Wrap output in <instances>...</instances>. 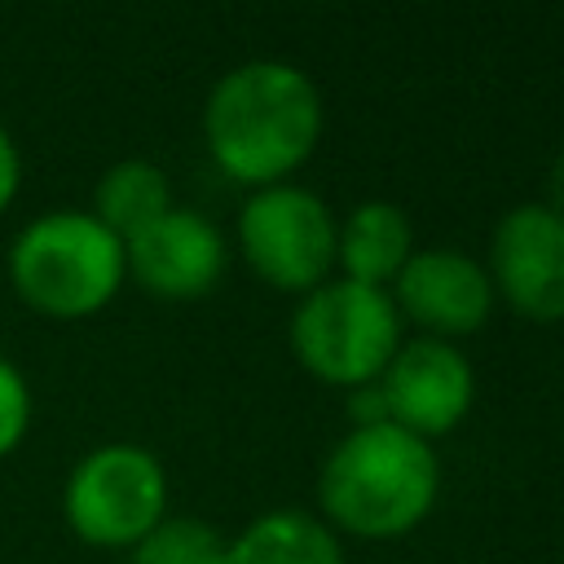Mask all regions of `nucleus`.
Here are the masks:
<instances>
[{"label": "nucleus", "instance_id": "1", "mask_svg": "<svg viewBox=\"0 0 564 564\" xmlns=\"http://www.w3.org/2000/svg\"><path fill=\"white\" fill-rule=\"evenodd\" d=\"M203 137L229 181L251 189L282 185L317 150L322 93L291 62H242L207 93Z\"/></svg>", "mask_w": 564, "mask_h": 564}, {"label": "nucleus", "instance_id": "9", "mask_svg": "<svg viewBox=\"0 0 564 564\" xmlns=\"http://www.w3.org/2000/svg\"><path fill=\"white\" fill-rule=\"evenodd\" d=\"M392 304L410 322H419L432 339H463L489 322L494 282L489 269L449 247H423L405 260L392 282Z\"/></svg>", "mask_w": 564, "mask_h": 564}, {"label": "nucleus", "instance_id": "4", "mask_svg": "<svg viewBox=\"0 0 564 564\" xmlns=\"http://www.w3.org/2000/svg\"><path fill=\"white\" fill-rule=\"evenodd\" d=\"M401 348V313L388 291L348 278H326L291 313V352L300 366L335 388L379 383Z\"/></svg>", "mask_w": 564, "mask_h": 564}, {"label": "nucleus", "instance_id": "11", "mask_svg": "<svg viewBox=\"0 0 564 564\" xmlns=\"http://www.w3.org/2000/svg\"><path fill=\"white\" fill-rule=\"evenodd\" d=\"M410 256H414L410 216L388 198H366L344 216V225H335V264H344L348 282L388 291V282H397Z\"/></svg>", "mask_w": 564, "mask_h": 564}, {"label": "nucleus", "instance_id": "16", "mask_svg": "<svg viewBox=\"0 0 564 564\" xmlns=\"http://www.w3.org/2000/svg\"><path fill=\"white\" fill-rule=\"evenodd\" d=\"M18 185H22V159H18L13 137H9V132H4V123H0V212L13 203Z\"/></svg>", "mask_w": 564, "mask_h": 564}, {"label": "nucleus", "instance_id": "3", "mask_svg": "<svg viewBox=\"0 0 564 564\" xmlns=\"http://www.w3.org/2000/svg\"><path fill=\"white\" fill-rule=\"evenodd\" d=\"M123 242L79 207L35 216L9 247V282L44 317L75 322L106 308L123 282Z\"/></svg>", "mask_w": 564, "mask_h": 564}, {"label": "nucleus", "instance_id": "6", "mask_svg": "<svg viewBox=\"0 0 564 564\" xmlns=\"http://www.w3.org/2000/svg\"><path fill=\"white\" fill-rule=\"evenodd\" d=\"M238 247L260 282L308 295L335 264V216L304 185H264L238 212Z\"/></svg>", "mask_w": 564, "mask_h": 564}, {"label": "nucleus", "instance_id": "14", "mask_svg": "<svg viewBox=\"0 0 564 564\" xmlns=\"http://www.w3.org/2000/svg\"><path fill=\"white\" fill-rule=\"evenodd\" d=\"M132 564H225V538L194 516H163L137 546Z\"/></svg>", "mask_w": 564, "mask_h": 564}, {"label": "nucleus", "instance_id": "5", "mask_svg": "<svg viewBox=\"0 0 564 564\" xmlns=\"http://www.w3.org/2000/svg\"><path fill=\"white\" fill-rule=\"evenodd\" d=\"M167 507V476L163 463L128 441L88 449L75 471L66 476L62 511L75 538L88 546H137Z\"/></svg>", "mask_w": 564, "mask_h": 564}, {"label": "nucleus", "instance_id": "15", "mask_svg": "<svg viewBox=\"0 0 564 564\" xmlns=\"http://www.w3.org/2000/svg\"><path fill=\"white\" fill-rule=\"evenodd\" d=\"M31 423V388L13 361L0 357V458L26 436Z\"/></svg>", "mask_w": 564, "mask_h": 564}, {"label": "nucleus", "instance_id": "10", "mask_svg": "<svg viewBox=\"0 0 564 564\" xmlns=\"http://www.w3.org/2000/svg\"><path fill=\"white\" fill-rule=\"evenodd\" d=\"M225 238L220 229L189 207L163 212L150 229L123 242L128 273L163 300H194L207 295L225 273Z\"/></svg>", "mask_w": 564, "mask_h": 564}, {"label": "nucleus", "instance_id": "17", "mask_svg": "<svg viewBox=\"0 0 564 564\" xmlns=\"http://www.w3.org/2000/svg\"><path fill=\"white\" fill-rule=\"evenodd\" d=\"M546 189H551V212H560L564 216V150L555 154V163H551V176H546Z\"/></svg>", "mask_w": 564, "mask_h": 564}, {"label": "nucleus", "instance_id": "13", "mask_svg": "<svg viewBox=\"0 0 564 564\" xmlns=\"http://www.w3.org/2000/svg\"><path fill=\"white\" fill-rule=\"evenodd\" d=\"M172 185L167 172L150 159H123L115 167L101 172L97 189H93V216L119 238H137L141 229H150L163 212H172Z\"/></svg>", "mask_w": 564, "mask_h": 564}, {"label": "nucleus", "instance_id": "7", "mask_svg": "<svg viewBox=\"0 0 564 564\" xmlns=\"http://www.w3.org/2000/svg\"><path fill=\"white\" fill-rule=\"evenodd\" d=\"M489 282L529 322H564V216L520 203L494 225Z\"/></svg>", "mask_w": 564, "mask_h": 564}, {"label": "nucleus", "instance_id": "12", "mask_svg": "<svg viewBox=\"0 0 564 564\" xmlns=\"http://www.w3.org/2000/svg\"><path fill=\"white\" fill-rule=\"evenodd\" d=\"M225 564H344V546L308 511H269L225 542Z\"/></svg>", "mask_w": 564, "mask_h": 564}, {"label": "nucleus", "instance_id": "2", "mask_svg": "<svg viewBox=\"0 0 564 564\" xmlns=\"http://www.w3.org/2000/svg\"><path fill=\"white\" fill-rule=\"evenodd\" d=\"M441 489L436 454L423 436L397 423L352 427L322 463L317 498L335 529L388 542L423 524Z\"/></svg>", "mask_w": 564, "mask_h": 564}, {"label": "nucleus", "instance_id": "8", "mask_svg": "<svg viewBox=\"0 0 564 564\" xmlns=\"http://www.w3.org/2000/svg\"><path fill=\"white\" fill-rule=\"evenodd\" d=\"M379 397L388 423L432 441L445 436L454 423H463L476 397V375L454 344L419 335L392 352L388 370L379 375Z\"/></svg>", "mask_w": 564, "mask_h": 564}]
</instances>
